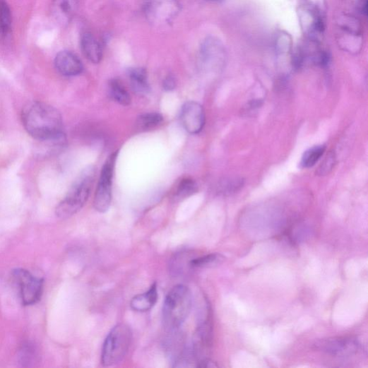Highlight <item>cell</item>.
I'll return each instance as SVG.
<instances>
[{"label":"cell","mask_w":368,"mask_h":368,"mask_svg":"<svg viewBox=\"0 0 368 368\" xmlns=\"http://www.w3.org/2000/svg\"><path fill=\"white\" fill-rule=\"evenodd\" d=\"M174 190L173 199L175 201H180L196 193L198 186L192 179L184 178L176 185Z\"/></svg>","instance_id":"obj_16"},{"label":"cell","mask_w":368,"mask_h":368,"mask_svg":"<svg viewBox=\"0 0 368 368\" xmlns=\"http://www.w3.org/2000/svg\"><path fill=\"white\" fill-rule=\"evenodd\" d=\"M313 346L319 352L336 357H351L357 354L360 348L357 340L351 337L319 340Z\"/></svg>","instance_id":"obj_7"},{"label":"cell","mask_w":368,"mask_h":368,"mask_svg":"<svg viewBox=\"0 0 368 368\" xmlns=\"http://www.w3.org/2000/svg\"><path fill=\"white\" fill-rule=\"evenodd\" d=\"M325 145L314 146L306 150L300 162L302 169H310L314 167L326 150Z\"/></svg>","instance_id":"obj_17"},{"label":"cell","mask_w":368,"mask_h":368,"mask_svg":"<svg viewBox=\"0 0 368 368\" xmlns=\"http://www.w3.org/2000/svg\"><path fill=\"white\" fill-rule=\"evenodd\" d=\"M78 6V0H54L52 15L61 24L68 23L75 15Z\"/></svg>","instance_id":"obj_10"},{"label":"cell","mask_w":368,"mask_h":368,"mask_svg":"<svg viewBox=\"0 0 368 368\" xmlns=\"http://www.w3.org/2000/svg\"><path fill=\"white\" fill-rule=\"evenodd\" d=\"M158 298L157 284L155 283L145 293L134 297L131 302V307L137 312L150 311L157 303Z\"/></svg>","instance_id":"obj_12"},{"label":"cell","mask_w":368,"mask_h":368,"mask_svg":"<svg viewBox=\"0 0 368 368\" xmlns=\"http://www.w3.org/2000/svg\"><path fill=\"white\" fill-rule=\"evenodd\" d=\"M117 154V152H114L107 158L98 182L95 196L94 207L100 213L107 212L111 206L112 180Z\"/></svg>","instance_id":"obj_6"},{"label":"cell","mask_w":368,"mask_h":368,"mask_svg":"<svg viewBox=\"0 0 368 368\" xmlns=\"http://www.w3.org/2000/svg\"><path fill=\"white\" fill-rule=\"evenodd\" d=\"M133 334L125 324H117L107 336L102 350L101 362L103 366H113L125 358L130 349Z\"/></svg>","instance_id":"obj_4"},{"label":"cell","mask_w":368,"mask_h":368,"mask_svg":"<svg viewBox=\"0 0 368 368\" xmlns=\"http://www.w3.org/2000/svg\"><path fill=\"white\" fill-rule=\"evenodd\" d=\"M109 90L112 98L122 106H128L131 104V97L119 79H112L109 83Z\"/></svg>","instance_id":"obj_15"},{"label":"cell","mask_w":368,"mask_h":368,"mask_svg":"<svg viewBox=\"0 0 368 368\" xmlns=\"http://www.w3.org/2000/svg\"><path fill=\"white\" fill-rule=\"evenodd\" d=\"M40 142V155H52L64 150L66 145V138L64 133L52 138L39 141Z\"/></svg>","instance_id":"obj_14"},{"label":"cell","mask_w":368,"mask_h":368,"mask_svg":"<svg viewBox=\"0 0 368 368\" xmlns=\"http://www.w3.org/2000/svg\"><path fill=\"white\" fill-rule=\"evenodd\" d=\"M57 70L63 76H74L83 71V64L80 59L70 52H61L55 59Z\"/></svg>","instance_id":"obj_9"},{"label":"cell","mask_w":368,"mask_h":368,"mask_svg":"<svg viewBox=\"0 0 368 368\" xmlns=\"http://www.w3.org/2000/svg\"><path fill=\"white\" fill-rule=\"evenodd\" d=\"M37 351L34 345L30 343L23 345L19 352V361L23 367H30L36 361Z\"/></svg>","instance_id":"obj_20"},{"label":"cell","mask_w":368,"mask_h":368,"mask_svg":"<svg viewBox=\"0 0 368 368\" xmlns=\"http://www.w3.org/2000/svg\"><path fill=\"white\" fill-rule=\"evenodd\" d=\"M336 155L333 153H331L318 170V174L320 176H324L329 174L333 169L336 165Z\"/></svg>","instance_id":"obj_23"},{"label":"cell","mask_w":368,"mask_h":368,"mask_svg":"<svg viewBox=\"0 0 368 368\" xmlns=\"http://www.w3.org/2000/svg\"><path fill=\"white\" fill-rule=\"evenodd\" d=\"M220 260V256L218 254H210L190 260L189 266L191 268H198L210 266Z\"/></svg>","instance_id":"obj_21"},{"label":"cell","mask_w":368,"mask_h":368,"mask_svg":"<svg viewBox=\"0 0 368 368\" xmlns=\"http://www.w3.org/2000/svg\"><path fill=\"white\" fill-rule=\"evenodd\" d=\"M242 186L243 181L242 179H233L222 182L220 189L224 194H231L237 191Z\"/></svg>","instance_id":"obj_22"},{"label":"cell","mask_w":368,"mask_h":368,"mask_svg":"<svg viewBox=\"0 0 368 368\" xmlns=\"http://www.w3.org/2000/svg\"><path fill=\"white\" fill-rule=\"evenodd\" d=\"M12 15L6 0H0V35L7 37L11 31Z\"/></svg>","instance_id":"obj_18"},{"label":"cell","mask_w":368,"mask_h":368,"mask_svg":"<svg viewBox=\"0 0 368 368\" xmlns=\"http://www.w3.org/2000/svg\"><path fill=\"white\" fill-rule=\"evenodd\" d=\"M163 89L166 91H172L176 88L177 83L174 76L169 75L163 80Z\"/></svg>","instance_id":"obj_24"},{"label":"cell","mask_w":368,"mask_h":368,"mask_svg":"<svg viewBox=\"0 0 368 368\" xmlns=\"http://www.w3.org/2000/svg\"><path fill=\"white\" fill-rule=\"evenodd\" d=\"M192 306V296L187 286L179 284L167 294L163 302V325L171 332L179 328L188 317Z\"/></svg>","instance_id":"obj_3"},{"label":"cell","mask_w":368,"mask_h":368,"mask_svg":"<svg viewBox=\"0 0 368 368\" xmlns=\"http://www.w3.org/2000/svg\"><path fill=\"white\" fill-rule=\"evenodd\" d=\"M13 276L23 304L29 306L37 303L43 294L44 280L23 268L14 270Z\"/></svg>","instance_id":"obj_5"},{"label":"cell","mask_w":368,"mask_h":368,"mask_svg":"<svg viewBox=\"0 0 368 368\" xmlns=\"http://www.w3.org/2000/svg\"><path fill=\"white\" fill-rule=\"evenodd\" d=\"M129 78L131 88L138 95H148L150 86L148 81L147 72L144 69L136 68L129 71Z\"/></svg>","instance_id":"obj_13"},{"label":"cell","mask_w":368,"mask_h":368,"mask_svg":"<svg viewBox=\"0 0 368 368\" xmlns=\"http://www.w3.org/2000/svg\"><path fill=\"white\" fill-rule=\"evenodd\" d=\"M96 177V168L90 166L80 173L65 198L56 210L57 216L67 219L76 214L88 200Z\"/></svg>","instance_id":"obj_2"},{"label":"cell","mask_w":368,"mask_h":368,"mask_svg":"<svg viewBox=\"0 0 368 368\" xmlns=\"http://www.w3.org/2000/svg\"><path fill=\"white\" fill-rule=\"evenodd\" d=\"M23 126L33 138L44 141L63 132V120L54 107L40 102L28 104L22 113Z\"/></svg>","instance_id":"obj_1"},{"label":"cell","mask_w":368,"mask_h":368,"mask_svg":"<svg viewBox=\"0 0 368 368\" xmlns=\"http://www.w3.org/2000/svg\"><path fill=\"white\" fill-rule=\"evenodd\" d=\"M180 119L182 126L190 134L200 133L206 124V113L203 107L193 101L183 105Z\"/></svg>","instance_id":"obj_8"},{"label":"cell","mask_w":368,"mask_h":368,"mask_svg":"<svg viewBox=\"0 0 368 368\" xmlns=\"http://www.w3.org/2000/svg\"><path fill=\"white\" fill-rule=\"evenodd\" d=\"M162 120L163 117L159 113H146L138 118L137 126L139 130L147 131L157 128L162 124Z\"/></svg>","instance_id":"obj_19"},{"label":"cell","mask_w":368,"mask_h":368,"mask_svg":"<svg viewBox=\"0 0 368 368\" xmlns=\"http://www.w3.org/2000/svg\"><path fill=\"white\" fill-rule=\"evenodd\" d=\"M81 48L85 57L93 64H98L102 58V49L95 37L90 32L81 35Z\"/></svg>","instance_id":"obj_11"}]
</instances>
